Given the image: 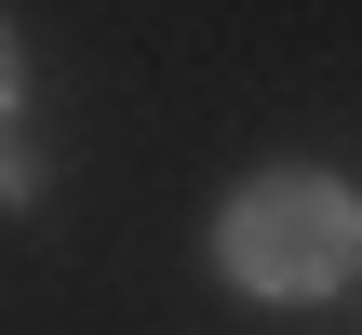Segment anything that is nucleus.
I'll use <instances>...</instances> for the list:
<instances>
[{
  "mask_svg": "<svg viewBox=\"0 0 362 335\" xmlns=\"http://www.w3.org/2000/svg\"><path fill=\"white\" fill-rule=\"evenodd\" d=\"M0 201H40V148L27 134H0Z\"/></svg>",
  "mask_w": 362,
  "mask_h": 335,
  "instance_id": "f03ea898",
  "label": "nucleus"
},
{
  "mask_svg": "<svg viewBox=\"0 0 362 335\" xmlns=\"http://www.w3.org/2000/svg\"><path fill=\"white\" fill-rule=\"evenodd\" d=\"M215 269H228L242 295H269V309L349 295V282H362V201L336 188V175L282 161V175L228 188V215H215Z\"/></svg>",
  "mask_w": 362,
  "mask_h": 335,
  "instance_id": "f257e3e1",
  "label": "nucleus"
},
{
  "mask_svg": "<svg viewBox=\"0 0 362 335\" xmlns=\"http://www.w3.org/2000/svg\"><path fill=\"white\" fill-rule=\"evenodd\" d=\"M13 107H27V54H13V27H0V134H13Z\"/></svg>",
  "mask_w": 362,
  "mask_h": 335,
  "instance_id": "7ed1b4c3",
  "label": "nucleus"
}]
</instances>
